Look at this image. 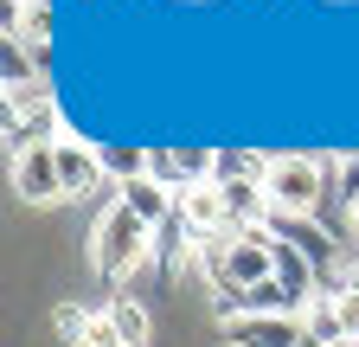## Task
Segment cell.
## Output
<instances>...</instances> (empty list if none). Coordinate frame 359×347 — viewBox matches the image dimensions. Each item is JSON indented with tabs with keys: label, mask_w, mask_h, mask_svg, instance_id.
I'll use <instances>...</instances> for the list:
<instances>
[{
	"label": "cell",
	"mask_w": 359,
	"mask_h": 347,
	"mask_svg": "<svg viewBox=\"0 0 359 347\" xmlns=\"http://www.w3.org/2000/svg\"><path fill=\"white\" fill-rule=\"evenodd\" d=\"M154 238H161V232H154L148 219H135L122 199H109V212L97 219V232H90V264H97V277L116 283V277H128V270L148 257Z\"/></svg>",
	"instance_id": "1"
},
{
	"label": "cell",
	"mask_w": 359,
	"mask_h": 347,
	"mask_svg": "<svg viewBox=\"0 0 359 347\" xmlns=\"http://www.w3.org/2000/svg\"><path fill=\"white\" fill-rule=\"evenodd\" d=\"M263 187H269V212L276 219H314L321 199H327V174L308 155H276L263 167Z\"/></svg>",
	"instance_id": "2"
},
{
	"label": "cell",
	"mask_w": 359,
	"mask_h": 347,
	"mask_svg": "<svg viewBox=\"0 0 359 347\" xmlns=\"http://www.w3.org/2000/svg\"><path fill=\"white\" fill-rule=\"evenodd\" d=\"M13 193L32 199V206L65 199V181H58V142H26V148L13 155Z\"/></svg>",
	"instance_id": "3"
},
{
	"label": "cell",
	"mask_w": 359,
	"mask_h": 347,
	"mask_svg": "<svg viewBox=\"0 0 359 347\" xmlns=\"http://www.w3.org/2000/svg\"><path fill=\"white\" fill-rule=\"evenodd\" d=\"M218 334L231 341V347H302V315H224L218 322Z\"/></svg>",
	"instance_id": "4"
},
{
	"label": "cell",
	"mask_w": 359,
	"mask_h": 347,
	"mask_svg": "<svg viewBox=\"0 0 359 347\" xmlns=\"http://www.w3.org/2000/svg\"><path fill=\"white\" fill-rule=\"evenodd\" d=\"M173 219L187 225V238H212V232H231V212H224V193L212 181L199 187H180L173 193Z\"/></svg>",
	"instance_id": "5"
},
{
	"label": "cell",
	"mask_w": 359,
	"mask_h": 347,
	"mask_svg": "<svg viewBox=\"0 0 359 347\" xmlns=\"http://www.w3.org/2000/svg\"><path fill=\"white\" fill-rule=\"evenodd\" d=\"M58 181H65V199H83L109 181V161L90 142H58Z\"/></svg>",
	"instance_id": "6"
},
{
	"label": "cell",
	"mask_w": 359,
	"mask_h": 347,
	"mask_svg": "<svg viewBox=\"0 0 359 347\" xmlns=\"http://www.w3.org/2000/svg\"><path fill=\"white\" fill-rule=\"evenodd\" d=\"M116 199L135 212V219H148L154 232H167V219H173V193L154 181V174H135V181H122V187H116Z\"/></svg>",
	"instance_id": "7"
},
{
	"label": "cell",
	"mask_w": 359,
	"mask_h": 347,
	"mask_svg": "<svg viewBox=\"0 0 359 347\" xmlns=\"http://www.w3.org/2000/svg\"><path fill=\"white\" fill-rule=\"evenodd\" d=\"M269 264H276V283H283V289L302 302V309H308V302H314V277H321V270H314V264H308V257H302L283 232H269Z\"/></svg>",
	"instance_id": "8"
},
{
	"label": "cell",
	"mask_w": 359,
	"mask_h": 347,
	"mask_svg": "<svg viewBox=\"0 0 359 347\" xmlns=\"http://www.w3.org/2000/svg\"><path fill=\"white\" fill-rule=\"evenodd\" d=\"M109 322H116L122 347H148V341H154V322H148V309H142L135 296H116V302H109Z\"/></svg>",
	"instance_id": "9"
},
{
	"label": "cell",
	"mask_w": 359,
	"mask_h": 347,
	"mask_svg": "<svg viewBox=\"0 0 359 347\" xmlns=\"http://www.w3.org/2000/svg\"><path fill=\"white\" fill-rule=\"evenodd\" d=\"M32 65H39V52L26 46V39H0V77H7V91H32Z\"/></svg>",
	"instance_id": "10"
},
{
	"label": "cell",
	"mask_w": 359,
	"mask_h": 347,
	"mask_svg": "<svg viewBox=\"0 0 359 347\" xmlns=\"http://www.w3.org/2000/svg\"><path fill=\"white\" fill-rule=\"evenodd\" d=\"M302 328H308L314 341H327V347H334V341H346V328H340V309H334V296H314L308 309H302Z\"/></svg>",
	"instance_id": "11"
},
{
	"label": "cell",
	"mask_w": 359,
	"mask_h": 347,
	"mask_svg": "<svg viewBox=\"0 0 359 347\" xmlns=\"http://www.w3.org/2000/svg\"><path fill=\"white\" fill-rule=\"evenodd\" d=\"M148 174H154V181H161L167 193H180V187H187V167H180V148H167V142H154V148H148Z\"/></svg>",
	"instance_id": "12"
},
{
	"label": "cell",
	"mask_w": 359,
	"mask_h": 347,
	"mask_svg": "<svg viewBox=\"0 0 359 347\" xmlns=\"http://www.w3.org/2000/svg\"><path fill=\"white\" fill-rule=\"evenodd\" d=\"M90 315L97 309H83V302H58V315H52V328H58V341H83V328H90Z\"/></svg>",
	"instance_id": "13"
},
{
	"label": "cell",
	"mask_w": 359,
	"mask_h": 347,
	"mask_svg": "<svg viewBox=\"0 0 359 347\" xmlns=\"http://www.w3.org/2000/svg\"><path fill=\"white\" fill-rule=\"evenodd\" d=\"M327 296H334V309H340V328H346V341H359V289H346V283H327Z\"/></svg>",
	"instance_id": "14"
},
{
	"label": "cell",
	"mask_w": 359,
	"mask_h": 347,
	"mask_svg": "<svg viewBox=\"0 0 359 347\" xmlns=\"http://www.w3.org/2000/svg\"><path fill=\"white\" fill-rule=\"evenodd\" d=\"M77 347H122V334H116L109 309H97V315H90V328H83V341H77Z\"/></svg>",
	"instance_id": "15"
},
{
	"label": "cell",
	"mask_w": 359,
	"mask_h": 347,
	"mask_svg": "<svg viewBox=\"0 0 359 347\" xmlns=\"http://www.w3.org/2000/svg\"><path fill=\"white\" fill-rule=\"evenodd\" d=\"M103 161H109V174H122V181H135V174H148V148H142V155H135V148H109Z\"/></svg>",
	"instance_id": "16"
},
{
	"label": "cell",
	"mask_w": 359,
	"mask_h": 347,
	"mask_svg": "<svg viewBox=\"0 0 359 347\" xmlns=\"http://www.w3.org/2000/svg\"><path fill=\"white\" fill-rule=\"evenodd\" d=\"M334 193L359 206V155H346V161H340V187H334Z\"/></svg>",
	"instance_id": "17"
},
{
	"label": "cell",
	"mask_w": 359,
	"mask_h": 347,
	"mask_svg": "<svg viewBox=\"0 0 359 347\" xmlns=\"http://www.w3.org/2000/svg\"><path fill=\"white\" fill-rule=\"evenodd\" d=\"M346 289H359V257H353V264H346V277H340Z\"/></svg>",
	"instance_id": "18"
},
{
	"label": "cell",
	"mask_w": 359,
	"mask_h": 347,
	"mask_svg": "<svg viewBox=\"0 0 359 347\" xmlns=\"http://www.w3.org/2000/svg\"><path fill=\"white\" fill-rule=\"evenodd\" d=\"M13 7H26V13H32V7H45V0H13Z\"/></svg>",
	"instance_id": "19"
},
{
	"label": "cell",
	"mask_w": 359,
	"mask_h": 347,
	"mask_svg": "<svg viewBox=\"0 0 359 347\" xmlns=\"http://www.w3.org/2000/svg\"><path fill=\"white\" fill-rule=\"evenodd\" d=\"M302 347H327V341H314V334H302Z\"/></svg>",
	"instance_id": "20"
}]
</instances>
